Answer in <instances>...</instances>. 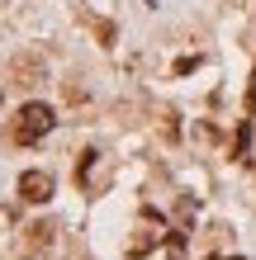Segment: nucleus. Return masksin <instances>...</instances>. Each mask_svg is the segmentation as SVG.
I'll return each mask as SVG.
<instances>
[{"label": "nucleus", "instance_id": "1", "mask_svg": "<svg viewBox=\"0 0 256 260\" xmlns=\"http://www.w3.org/2000/svg\"><path fill=\"white\" fill-rule=\"evenodd\" d=\"M48 133H52V109H48L43 100H29L24 109H19V118L10 123V137H14L19 147H38Z\"/></svg>", "mask_w": 256, "mask_h": 260}, {"label": "nucleus", "instance_id": "2", "mask_svg": "<svg viewBox=\"0 0 256 260\" xmlns=\"http://www.w3.org/2000/svg\"><path fill=\"white\" fill-rule=\"evenodd\" d=\"M19 199L24 204H48L52 199V175L48 171H24L19 175Z\"/></svg>", "mask_w": 256, "mask_h": 260}, {"label": "nucleus", "instance_id": "3", "mask_svg": "<svg viewBox=\"0 0 256 260\" xmlns=\"http://www.w3.org/2000/svg\"><path fill=\"white\" fill-rule=\"evenodd\" d=\"M48 232H52V227H43V222H38V227H29V255H38V246H48V241H52Z\"/></svg>", "mask_w": 256, "mask_h": 260}, {"label": "nucleus", "instance_id": "4", "mask_svg": "<svg viewBox=\"0 0 256 260\" xmlns=\"http://www.w3.org/2000/svg\"><path fill=\"white\" fill-rule=\"evenodd\" d=\"M247 114L256 118V71H251V90H247Z\"/></svg>", "mask_w": 256, "mask_h": 260}]
</instances>
